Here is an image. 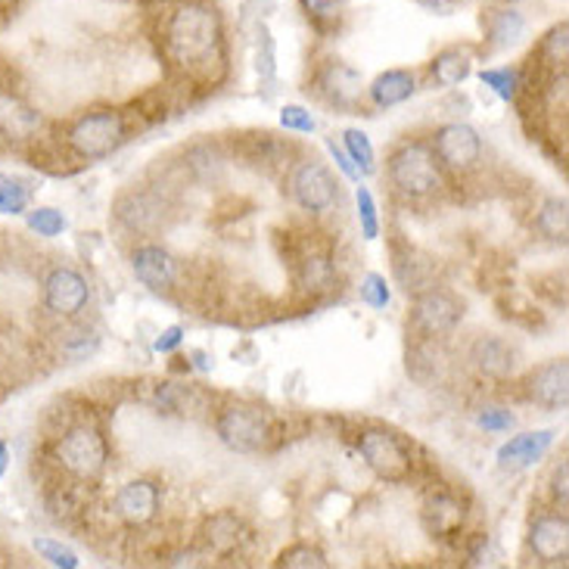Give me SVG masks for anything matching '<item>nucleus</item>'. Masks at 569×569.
Returning a JSON list of instances; mask_svg holds the SVG:
<instances>
[{
  "mask_svg": "<svg viewBox=\"0 0 569 569\" xmlns=\"http://www.w3.org/2000/svg\"><path fill=\"white\" fill-rule=\"evenodd\" d=\"M554 430H529L511 436L498 449V466L501 470H526V466L538 464L548 449L554 445Z\"/></svg>",
  "mask_w": 569,
  "mask_h": 569,
  "instance_id": "nucleus-16",
  "label": "nucleus"
},
{
  "mask_svg": "<svg viewBox=\"0 0 569 569\" xmlns=\"http://www.w3.org/2000/svg\"><path fill=\"white\" fill-rule=\"evenodd\" d=\"M109 461V445L106 436L97 427H72L60 442H56V464L63 466L75 480L94 483L100 480Z\"/></svg>",
  "mask_w": 569,
  "mask_h": 569,
  "instance_id": "nucleus-2",
  "label": "nucleus"
},
{
  "mask_svg": "<svg viewBox=\"0 0 569 569\" xmlns=\"http://www.w3.org/2000/svg\"><path fill=\"white\" fill-rule=\"evenodd\" d=\"M551 495H554V501L560 504V507H567V501H569V466H567V461H560V464H557V470H554Z\"/></svg>",
  "mask_w": 569,
  "mask_h": 569,
  "instance_id": "nucleus-41",
  "label": "nucleus"
},
{
  "mask_svg": "<svg viewBox=\"0 0 569 569\" xmlns=\"http://www.w3.org/2000/svg\"><path fill=\"white\" fill-rule=\"evenodd\" d=\"M526 32V19L517 10H495L489 19V37L495 47H514Z\"/></svg>",
  "mask_w": 569,
  "mask_h": 569,
  "instance_id": "nucleus-25",
  "label": "nucleus"
},
{
  "mask_svg": "<svg viewBox=\"0 0 569 569\" xmlns=\"http://www.w3.org/2000/svg\"><path fill=\"white\" fill-rule=\"evenodd\" d=\"M470 69H473V60H470V53L461 51V47H449V51L436 53L430 63L432 82L439 87L461 85V82H466Z\"/></svg>",
  "mask_w": 569,
  "mask_h": 569,
  "instance_id": "nucleus-23",
  "label": "nucleus"
},
{
  "mask_svg": "<svg viewBox=\"0 0 569 569\" xmlns=\"http://www.w3.org/2000/svg\"><path fill=\"white\" fill-rule=\"evenodd\" d=\"M131 268H135V277H138L140 283L147 290H153V293L169 290L178 280V261H174V256L169 249H162V246H153V243L135 249Z\"/></svg>",
  "mask_w": 569,
  "mask_h": 569,
  "instance_id": "nucleus-14",
  "label": "nucleus"
},
{
  "mask_svg": "<svg viewBox=\"0 0 569 569\" xmlns=\"http://www.w3.org/2000/svg\"><path fill=\"white\" fill-rule=\"evenodd\" d=\"M432 155L451 172H470L483 159V138L464 121L442 125L432 138Z\"/></svg>",
  "mask_w": 569,
  "mask_h": 569,
  "instance_id": "nucleus-8",
  "label": "nucleus"
},
{
  "mask_svg": "<svg viewBox=\"0 0 569 569\" xmlns=\"http://www.w3.org/2000/svg\"><path fill=\"white\" fill-rule=\"evenodd\" d=\"M256 72H259V82L268 90H275L277 82V44L275 35L268 32V25H259V53H256Z\"/></svg>",
  "mask_w": 569,
  "mask_h": 569,
  "instance_id": "nucleus-28",
  "label": "nucleus"
},
{
  "mask_svg": "<svg viewBox=\"0 0 569 569\" xmlns=\"http://www.w3.org/2000/svg\"><path fill=\"white\" fill-rule=\"evenodd\" d=\"M355 203H358V225H362L364 240H377L379 237V215L377 200L367 187H355Z\"/></svg>",
  "mask_w": 569,
  "mask_h": 569,
  "instance_id": "nucleus-33",
  "label": "nucleus"
},
{
  "mask_svg": "<svg viewBox=\"0 0 569 569\" xmlns=\"http://www.w3.org/2000/svg\"><path fill=\"white\" fill-rule=\"evenodd\" d=\"M362 72L345 66L340 60H330L328 66L318 72V90H321L333 106L352 109V106L362 100Z\"/></svg>",
  "mask_w": 569,
  "mask_h": 569,
  "instance_id": "nucleus-18",
  "label": "nucleus"
},
{
  "mask_svg": "<svg viewBox=\"0 0 569 569\" xmlns=\"http://www.w3.org/2000/svg\"><path fill=\"white\" fill-rule=\"evenodd\" d=\"M22 212H29V187L0 174V215H22Z\"/></svg>",
  "mask_w": 569,
  "mask_h": 569,
  "instance_id": "nucleus-32",
  "label": "nucleus"
},
{
  "mask_svg": "<svg viewBox=\"0 0 569 569\" xmlns=\"http://www.w3.org/2000/svg\"><path fill=\"white\" fill-rule=\"evenodd\" d=\"M464 302L449 290H427L415 299V328L427 336H442L461 324Z\"/></svg>",
  "mask_w": 569,
  "mask_h": 569,
  "instance_id": "nucleus-9",
  "label": "nucleus"
},
{
  "mask_svg": "<svg viewBox=\"0 0 569 569\" xmlns=\"http://www.w3.org/2000/svg\"><path fill=\"white\" fill-rule=\"evenodd\" d=\"M302 13L309 19H318V22H328V19H336L343 13L345 0H299Z\"/></svg>",
  "mask_w": 569,
  "mask_h": 569,
  "instance_id": "nucleus-39",
  "label": "nucleus"
},
{
  "mask_svg": "<svg viewBox=\"0 0 569 569\" xmlns=\"http://www.w3.org/2000/svg\"><path fill=\"white\" fill-rule=\"evenodd\" d=\"M328 153L333 155V162L340 165V172H343L348 181H362V172H358V169L352 165V159L345 155L343 147H336V140H333V138H328Z\"/></svg>",
  "mask_w": 569,
  "mask_h": 569,
  "instance_id": "nucleus-42",
  "label": "nucleus"
},
{
  "mask_svg": "<svg viewBox=\"0 0 569 569\" xmlns=\"http://www.w3.org/2000/svg\"><path fill=\"white\" fill-rule=\"evenodd\" d=\"M25 222H29V230H35L37 237H60L69 222H66V215L60 212V208L53 206H37V208H29L25 212Z\"/></svg>",
  "mask_w": 569,
  "mask_h": 569,
  "instance_id": "nucleus-27",
  "label": "nucleus"
},
{
  "mask_svg": "<svg viewBox=\"0 0 569 569\" xmlns=\"http://www.w3.org/2000/svg\"><path fill=\"white\" fill-rule=\"evenodd\" d=\"M7 466H10V449H7V442L0 439V480H3V473H7Z\"/></svg>",
  "mask_w": 569,
  "mask_h": 569,
  "instance_id": "nucleus-45",
  "label": "nucleus"
},
{
  "mask_svg": "<svg viewBox=\"0 0 569 569\" xmlns=\"http://www.w3.org/2000/svg\"><path fill=\"white\" fill-rule=\"evenodd\" d=\"M162 504V492L153 480H131L116 495V517L128 526H147L153 523Z\"/></svg>",
  "mask_w": 569,
  "mask_h": 569,
  "instance_id": "nucleus-12",
  "label": "nucleus"
},
{
  "mask_svg": "<svg viewBox=\"0 0 569 569\" xmlns=\"http://www.w3.org/2000/svg\"><path fill=\"white\" fill-rule=\"evenodd\" d=\"M358 293H362V302L364 305H371L374 311L386 309L389 302H393V290H389V280L377 271H371V275H364L362 287H358Z\"/></svg>",
  "mask_w": 569,
  "mask_h": 569,
  "instance_id": "nucleus-34",
  "label": "nucleus"
},
{
  "mask_svg": "<svg viewBox=\"0 0 569 569\" xmlns=\"http://www.w3.org/2000/svg\"><path fill=\"white\" fill-rule=\"evenodd\" d=\"M415 90H417L415 72L389 69L371 82L367 97H371V104L379 106V109H389V106H398V104H405V100H411V97H415Z\"/></svg>",
  "mask_w": 569,
  "mask_h": 569,
  "instance_id": "nucleus-22",
  "label": "nucleus"
},
{
  "mask_svg": "<svg viewBox=\"0 0 569 569\" xmlns=\"http://www.w3.org/2000/svg\"><path fill=\"white\" fill-rule=\"evenodd\" d=\"M44 128V116L35 106L19 100L13 94H0V135L10 140H29L35 138Z\"/></svg>",
  "mask_w": 569,
  "mask_h": 569,
  "instance_id": "nucleus-20",
  "label": "nucleus"
},
{
  "mask_svg": "<svg viewBox=\"0 0 569 569\" xmlns=\"http://www.w3.org/2000/svg\"><path fill=\"white\" fill-rule=\"evenodd\" d=\"M545 51L551 53L554 63H567V22L551 29V35L545 37Z\"/></svg>",
  "mask_w": 569,
  "mask_h": 569,
  "instance_id": "nucleus-40",
  "label": "nucleus"
},
{
  "mask_svg": "<svg viewBox=\"0 0 569 569\" xmlns=\"http://www.w3.org/2000/svg\"><path fill=\"white\" fill-rule=\"evenodd\" d=\"M280 125H283L287 131H296V135H314V131H318L314 116H311L305 106L296 104H287L280 109Z\"/></svg>",
  "mask_w": 569,
  "mask_h": 569,
  "instance_id": "nucleus-36",
  "label": "nucleus"
},
{
  "mask_svg": "<svg viewBox=\"0 0 569 569\" xmlns=\"http://www.w3.org/2000/svg\"><path fill=\"white\" fill-rule=\"evenodd\" d=\"M155 408L169 411V415H187V408H193V393L178 386V383H159L155 386Z\"/></svg>",
  "mask_w": 569,
  "mask_h": 569,
  "instance_id": "nucleus-31",
  "label": "nucleus"
},
{
  "mask_svg": "<svg viewBox=\"0 0 569 569\" xmlns=\"http://www.w3.org/2000/svg\"><path fill=\"white\" fill-rule=\"evenodd\" d=\"M90 302V287L75 268H53L44 280V305L60 318H75Z\"/></svg>",
  "mask_w": 569,
  "mask_h": 569,
  "instance_id": "nucleus-10",
  "label": "nucleus"
},
{
  "mask_svg": "<svg viewBox=\"0 0 569 569\" xmlns=\"http://www.w3.org/2000/svg\"><path fill=\"white\" fill-rule=\"evenodd\" d=\"M343 150L358 172L374 174V169H377V153H374V143H371V138L364 135L362 128H345Z\"/></svg>",
  "mask_w": 569,
  "mask_h": 569,
  "instance_id": "nucleus-26",
  "label": "nucleus"
},
{
  "mask_svg": "<svg viewBox=\"0 0 569 569\" xmlns=\"http://www.w3.org/2000/svg\"><path fill=\"white\" fill-rule=\"evenodd\" d=\"M420 519H423V529L430 535H454L461 529V523H464V507H461L458 498L439 492V495H430V498L423 501Z\"/></svg>",
  "mask_w": 569,
  "mask_h": 569,
  "instance_id": "nucleus-21",
  "label": "nucleus"
},
{
  "mask_svg": "<svg viewBox=\"0 0 569 569\" xmlns=\"http://www.w3.org/2000/svg\"><path fill=\"white\" fill-rule=\"evenodd\" d=\"M358 451H362L364 464L386 483H401L411 473V451L405 449V442L396 432L364 430L358 436Z\"/></svg>",
  "mask_w": 569,
  "mask_h": 569,
  "instance_id": "nucleus-7",
  "label": "nucleus"
},
{
  "mask_svg": "<svg viewBox=\"0 0 569 569\" xmlns=\"http://www.w3.org/2000/svg\"><path fill=\"white\" fill-rule=\"evenodd\" d=\"M330 280H333V265H330V259H309L302 265V283L309 290H324Z\"/></svg>",
  "mask_w": 569,
  "mask_h": 569,
  "instance_id": "nucleus-37",
  "label": "nucleus"
},
{
  "mask_svg": "<svg viewBox=\"0 0 569 569\" xmlns=\"http://www.w3.org/2000/svg\"><path fill=\"white\" fill-rule=\"evenodd\" d=\"M526 396L533 398L538 408L545 411H567L569 405V364L567 358L541 364L533 371V377L526 383Z\"/></svg>",
  "mask_w": 569,
  "mask_h": 569,
  "instance_id": "nucleus-11",
  "label": "nucleus"
},
{
  "mask_svg": "<svg viewBox=\"0 0 569 569\" xmlns=\"http://www.w3.org/2000/svg\"><path fill=\"white\" fill-rule=\"evenodd\" d=\"M277 567L280 569H328L330 560L324 557L321 548L314 545H293L277 557Z\"/></svg>",
  "mask_w": 569,
  "mask_h": 569,
  "instance_id": "nucleus-29",
  "label": "nucleus"
},
{
  "mask_svg": "<svg viewBox=\"0 0 569 569\" xmlns=\"http://www.w3.org/2000/svg\"><path fill=\"white\" fill-rule=\"evenodd\" d=\"M249 526L234 511H222L203 523V545L215 557H234L249 545Z\"/></svg>",
  "mask_w": 569,
  "mask_h": 569,
  "instance_id": "nucleus-15",
  "label": "nucleus"
},
{
  "mask_svg": "<svg viewBox=\"0 0 569 569\" xmlns=\"http://www.w3.org/2000/svg\"><path fill=\"white\" fill-rule=\"evenodd\" d=\"M125 143V119L112 109L87 112L69 128V147L82 159H104Z\"/></svg>",
  "mask_w": 569,
  "mask_h": 569,
  "instance_id": "nucleus-5",
  "label": "nucleus"
},
{
  "mask_svg": "<svg viewBox=\"0 0 569 569\" xmlns=\"http://www.w3.org/2000/svg\"><path fill=\"white\" fill-rule=\"evenodd\" d=\"M162 215H165L162 200L153 193H143V190L140 193L131 190V193L119 196V203H116V218L135 234H153L155 227L162 225Z\"/></svg>",
  "mask_w": 569,
  "mask_h": 569,
  "instance_id": "nucleus-17",
  "label": "nucleus"
},
{
  "mask_svg": "<svg viewBox=\"0 0 569 569\" xmlns=\"http://www.w3.org/2000/svg\"><path fill=\"white\" fill-rule=\"evenodd\" d=\"M181 343H184V328H178V324H174V328H165L162 333H159V340L153 343V348L155 352H165V355H169V352H174Z\"/></svg>",
  "mask_w": 569,
  "mask_h": 569,
  "instance_id": "nucleus-43",
  "label": "nucleus"
},
{
  "mask_svg": "<svg viewBox=\"0 0 569 569\" xmlns=\"http://www.w3.org/2000/svg\"><path fill=\"white\" fill-rule=\"evenodd\" d=\"M389 181L405 196H430L442 187V172L430 147L405 143L389 155Z\"/></svg>",
  "mask_w": 569,
  "mask_h": 569,
  "instance_id": "nucleus-3",
  "label": "nucleus"
},
{
  "mask_svg": "<svg viewBox=\"0 0 569 569\" xmlns=\"http://www.w3.org/2000/svg\"><path fill=\"white\" fill-rule=\"evenodd\" d=\"M165 53L196 82H215L225 69V25L208 3H181L165 22Z\"/></svg>",
  "mask_w": 569,
  "mask_h": 569,
  "instance_id": "nucleus-1",
  "label": "nucleus"
},
{
  "mask_svg": "<svg viewBox=\"0 0 569 569\" xmlns=\"http://www.w3.org/2000/svg\"><path fill=\"white\" fill-rule=\"evenodd\" d=\"M529 551L541 563H567L569 557V523L563 514H545L529 529Z\"/></svg>",
  "mask_w": 569,
  "mask_h": 569,
  "instance_id": "nucleus-13",
  "label": "nucleus"
},
{
  "mask_svg": "<svg viewBox=\"0 0 569 569\" xmlns=\"http://www.w3.org/2000/svg\"><path fill=\"white\" fill-rule=\"evenodd\" d=\"M32 548L41 560H47L51 567L56 569H78L82 567V560H78V554L66 548L63 541H56V538H35L32 541Z\"/></svg>",
  "mask_w": 569,
  "mask_h": 569,
  "instance_id": "nucleus-30",
  "label": "nucleus"
},
{
  "mask_svg": "<svg viewBox=\"0 0 569 569\" xmlns=\"http://www.w3.org/2000/svg\"><path fill=\"white\" fill-rule=\"evenodd\" d=\"M470 362L483 377L507 379L517 371V352L501 336H480L470 348Z\"/></svg>",
  "mask_w": 569,
  "mask_h": 569,
  "instance_id": "nucleus-19",
  "label": "nucleus"
},
{
  "mask_svg": "<svg viewBox=\"0 0 569 569\" xmlns=\"http://www.w3.org/2000/svg\"><path fill=\"white\" fill-rule=\"evenodd\" d=\"M514 415L511 411H504V408H483L480 415H476V427L485 432H507L514 430Z\"/></svg>",
  "mask_w": 569,
  "mask_h": 569,
  "instance_id": "nucleus-38",
  "label": "nucleus"
},
{
  "mask_svg": "<svg viewBox=\"0 0 569 569\" xmlns=\"http://www.w3.org/2000/svg\"><path fill=\"white\" fill-rule=\"evenodd\" d=\"M535 227L541 237H548L554 243H563L569 234V206L567 200L554 196V200H545L538 215H535Z\"/></svg>",
  "mask_w": 569,
  "mask_h": 569,
  "instance_id": "nucleus-24",
  "label": "nucleus"
},
{
  "mask_svg": "<svg viewBox=\"0 0 569 569\" xmlns=\"http://www.w3.org/2000/svg\"><path fill=\"white\" fill-rule=\"evenodd\" d=\"M417 7H423V10H430V13H439V17H449L454 13L464 0H415Z\"/></svg>",
  "mask_w": 569,
  "mask_h": 569,
  "instance_id": "nucleus-44",
  "label": "nucleus"
},
{
  "mask_svg": "<svg viewBox=\"0 0 569 569\" xmlns=\"http://www.w3.org/2000/svg\"><path fill=\"white\" fill-rule=\"evenodd\" d=\"M222 445L237 454H256L271 442V420L256 405H227L215 420Z\"/></svg>",
  "mask_w": 569,
  "mask_h": 569,
  "instance_id": "nucleus-4",
  "label": "nucleus"
},
{
  "mask_svg": "<svg viewBox=\"0 0 569 569\" xmlns=\"http://www.w3.org/2000/svg\"><path fill=\"white\" fill-rule=\"evenodd\" d=\"M290 196L302 212L321 215L340 200V181L324 162L309 159V162H299L290 174Z\"/></svg>",
  "mask_w": 569,
  "mask_h": 569,
  "instance_id": "nucleus-6",
  "label": "nucleus"
},
{
  "mask_svg": "<svg viewBox=\"0 0 569 569\" xmlns=\"http://www.w3.org/2000/svg\"><path fill=\"white\" fill-rule=\"evenodd\" d=\"M480 82L485 87H492L495 94H498L501 100H514L517 97V87H519V78L514 69H483L480 72Z\"/></svg>",
  "mask_w": 569,
  "mask_h": 569,
  "instance_id": "nucleus-35",
  "label": "nucleus"
}]
</instances>
